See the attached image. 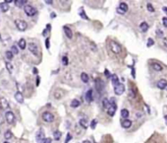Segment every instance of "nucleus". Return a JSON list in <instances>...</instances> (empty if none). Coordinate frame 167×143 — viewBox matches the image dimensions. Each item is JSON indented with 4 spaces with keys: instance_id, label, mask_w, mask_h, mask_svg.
Wrapping results in <instances>:
<instances>
[{
    "instance_id": "obj_1",
    "label": "nucleus",
    "mask_w": 167,
    "mask_h": 143,
    "mask_svg": "<svg viewBox=\"0 0 167 143\" xmlns=\"http://www.w3.org/2000/svg\"><path fill=\"white\" fill-rule=\"evenodd\" d=\"M109 48H110V49H111L112 52H114V53H116V54L120 53V52H121V50H122L121 45H120L119 43H117L116 42H114V41H111V42L109 43Z\"/></svg>"
},
{
    "instance_id": "obj_2",
    "label": "nucleus",
    "mask_w": 167,
    "mask_h": 143,
    "mask_svg": "<svg viewBox=\"0 0 167 143\" xmlns=\"http://www.w3.org/2000/svg\"><path fill=\"white\" fill-rule=\"evenodd\" d=\"M24 11L26 13V15L27 16H29V17H32V16H35L36 14V9L35 7H32V5H29V4H27L25 7H24Z\"/></svg>"
},
{
    "instance_id": "obj_3",
    "label": "nucleus",
    "mask_w": 167,
    "mask_h": 143,
    "mask_svg": "<svg viewBox=\"0 0 167 143\" xmlns=\"http://www.w3.org/2000/svg\"><path fill=\"white\" fill-rule=\"evenodd\" d=\"M15 25L18 28V30L22 31V32L26 31L27 28H28V24H27V22H25L24 20H19V19H17V20H15Z\"/></svg>"
},
{
    "instance_id": "obj_4",
    "label": "nucleus",
    "mask_w": 167,
    "mask_h": 143,
    "mask_svg": "<svg viewBox=\"0 0 167 143\" xmlns=\"http://www.w3.org/2000/svg\"><path fill=\"white\" fill-rule=\"evenodd\" d=\"M110 107L109 109L107 110V114L110 115V116H113L115 114V112H116V110H117V106H116V104H115V100L114 99H111L110 100Z\"/></svg>"
},
{
    "instance_id": "obj_5",
    "label": "nucleus",
    "mask_w": 167,
    "mask_h": 143,
    "mask_svg": "<svg viewBox=\"0 0 167 143\" xmlns=\"http://www.w3.org/2000/svg\"><path fill=\"white\" fill-rule=\"evenodd\" d=\"M29 50L33 55H36V56L39 55V48L35 43H29Z\"/></svg>"
},
{
    "instance_id": "obj_6",
    "label": "nucleus",
    "mask_w": 167,
    "mask_h": 143,
    "mask_svg": "<svg viewBox=\"0 0 167 143\" xmlns=\"http://www.w3.org/2000/svg\"><path fill=\"white\" fill-rule=\"evenodd\" d=\"M5 119L7 120V122L9 124H13L15 122V114L13 112L9 110V112H6L5 113Z\"/></svg>"
},
{
    "instance_id": "obj_7",
    "label": "nucleus",
    "mask_w": 167,
    "mask_h": 143,
    "mask_svg": "<svg viewBox=\"0 0 167 143\" xmlns=\"http://www.w3.org/2000/svg\"><path fill=\"white\" fill-rule=\"evenodd\" d=\"M42 119L45 122H52L53 120H54V115L49 112H44L42 114Z\"/></svg>"
},
{
    "instance_id": "obj_8",
    "label": "nucleus",
    "mask_w": 167,
    "mask_h": 143,
    "mask_svg": "<svg viewBox=\"0 0 167 143\" xmlns=\"http://www.w3.org/2000/svg\"><path fill=\"white\" fill-rule=\"evenodd\" d=\"M124 92H125V86H124V84L120 83V84H118V85H116V86L114 87V93H115L116 95H122Z\"/></svg>"
},
{
    "instance_id": "obj_9",
    "label": "nucleus",
    "mask_w": 167,
    "mask_h": 143,
    "mask_svg": "<svg viewBox=\"0 0 167 143\" xmlns=\"http://www.w3.org/2000/svg\"><path fill=\"white\" fill-rule=\"evenodd\" d=\"M45 135H44V132H43V130H38L37 131V133H36V142L37 143H43V141L45 140Z\"/></svg>"
},
{
    "instance_id": "obj_10",
    "label": "nucleus",
    "mask_w": 167,
    "mask_h": 143,
    "mask_svg": "<svg viewBox=\"0 0 167 143\" xmlns=\"http://www.w3.org/2000/svg\"><path fill=\"white\" fill-rule=\"evenodd\" d=\"M95 82V89L100 93V92L102 91V89H103V83H102L101 79H99V78H96Z\"/></svg>"
},
{
    "instance_id": "obj_11",
    "label": "nucleus",
    "mask_w": 167,
    "mask_h": 143,
    "mask_svg": "<svg viewBox=\"0 0 167 143\" xmlns=\"http://www.w3.org/2000/svg\"><path fill=\"white\" fill-rule=\"evenodd\" d=\"M53 96H54V98L56 100H60V99H62V97L64 96V92L61 89H56L54 91V93H53Z\"/></svg>"
},
{
    "instance_id": "obj_12",
    "label": "nucleus",
    "mask_w": 167,
    "mask_h": 143,
    "mask_svg": "<svg viewBox=\"0 0 167 143\" xmlns=\"http://www.w3.org/2000/svg\"><path fill=\"white\" fill-rule=\"evenodd\" d=\"M63 30H64V33H65V35H66L67 38H73V32H72V30H71L69 27H67V26H64Z\"/></svg>"
},
{
    "instance_id": "obj_13",
    "label": "nucleus",
    "mask_w": 167,
    "mask_h": 143,
    "mask_svg": "<svg viewBox=\"0 0 167 143\" xmlns=\"http://www.w3.org/2000/svg\"><path fill=\"white\" fill-rule=\"evenodd\" d=\"M121 125H122L123 128H126V129L130 128L132 126V120H130L129 119H124V120L121 121Z\"/></svg>"
},
{
    "instance_id": "obj_14",
    "label": "nucleus",
    "mask_w": 167,
    "mask_h": 143,
    "mask_svg": "<svg viewBox=\"0 0 167 143\" xmlns=\"http://www.w3.org/2000/svg\"><path fill=\"white\" fill-rule=\"evenodd\" d=\"M157 87L160 89V90H164L166 87H167V81L164 80V79H161L157 82Z\"/></svg>"
},
{
    "instance_id": "obj_15",
    "label": "nucleus",
    "mask_w": 167,
    "mask_h": 143,
    "mask_svg": "<svg viewBox=\"0 0 167 143\" xmlns=\"http://www.w3.org/2000/svg\"><path fill=\"white\" fill-rule=\"evenodd\" d=\"M92 100H93V96H92V90L91 89H90L88 92L86 93V101L88 102V103H90V102H92Z\"/></svg>"
},
{
    "instance_id": "obj_16",
    "label": "nucleus",
    "mask_w": 167,
    "mask_h": 143,
    "mask_svg": "<svg viewBox=\"0 0 167 143\" xmlns=\"http://www.w3.org/2000/svg\"><path fill=\"white\" fill-rule=\"evenodd\" d=\"M14 3L17 7L21 8V7H25V6L27 5L26 3H28V1H27V0H15Z\"/></svg>"
},
{
    "instance_id": "obj_17",
    "label": "nucleus",
    "mask_w": 167,
    "mask_h": 143,
    "mask_svg": "<svg viewBox=\"0 0 167 143\" xmlns=\"http://www.w3.org/2000/svg\"><path fill=\"white\" fill-rule=\"evenodd\" d=\"M119 10H121L124 14L125 13L128 11V5H127V3H125V2H120V4H119V8H118Z\"/></svg>"
},
{
    "instance_id": "obj_18",
    "label": "nucleus",
    "mask_w": 167,
    "mask_h": 143,
    "mask_svg": "<svg viewBox=\"0 0 167 143\" xmlns=\"http://www.w3.org/2000/svg\"><path fill=\"white\" fill-rule=\"evenodd\" d=\"M15 99H16V101H17L18 103H20V104L24 103V97H23V94H22L21 92H17V93L15 94Z\"/></svg>"
},
{
    "instance_id": "obj_19",
    "label": "nucleus",
    "mask_w": 167,
    "mask_h": 143,
    "mask_svg": "<svg viewBox=\"0 0 167 143\" xmlns=\"http://www.w3.org/2000/svg\"><path fill=\"white\" fill-rule=\"evenodd\" d=\"M111 82H112V84H113V86H116V85H118V84H120L119 83V77L116 75V74H112L111 75Z\"/></svg>"
},
{
    "instance_id": "obj_20",
    "label": "nucleus",
    "mask_w": 167,
    "mask_h": 143,
    "mask_svg": "<svg viewBox=\"0 0 167 143\" xmlns=\"http://www.w3.org/2000/svg\"><path fill=\"white\" fill-rule=\"evenodd\" d=\"M9 10V5L7 3H0V11L1 12H7Z\"/></svg>"
},
{
    "instance_id": "obj_21",
    "label": "nucleus",
    "mask_w": 167,
    "mask_h": 143,
    "mask_svg": "<svg viewBox=\"0 0 167 143\" xmlns=\"http://www.w3.org/2000/svg\"><path fill=\"white\" fill-rule=\"evenodd\" d=\"M129 110H127V109H123V110H121V116L123 119H128V118H129Z\"/></svg>"
},
{
    "instance_id": "obj_22",
    "label": "nucleus",
    "mask_w": 167,
    "mask_h": 143,
    "mask_svg": "<svg viewBox=\"0 0 167 143\" xmlns=\"http://www.w3.org/2000/svg\"><path fill=\"white\" fill-rule=\"evenodd\" d=\"M18 45H19V48L21 49H25L26 47H27V43L25 41V38H21V40L18 42Z\"/></svg>"
},
{
    "instance_id": "obj_23",
    "label": "nucleus",
    "mask_w": 167,
    "mask_h": 143,
    "mask_svg": "<svg viewBox=\"0 0 167 143\" xmlns=\"http://www.w3.org/2000/svg\"><path fill=\"white\" fill-rule=\"evenodd\" d=\"M151 68H152L153 70H155V71H161V70H162V66L160 65L159 63H156V62H154V63L151 64Z\"/></svg>"
},
{
    "instance_id": "obj_24",
    "label": "nucleus",
    "mask_w": 167,
    "mask_h": 143,
    "mask_svg": "<svg viewBox=\"0 0 167 143\" xmlns=\"http://www.w3.org/2000/svg\"><path fill=\"white\" fill-rule=\"evenodd\" d=\"M110 101L108 100V99H103V101H102V107H103V109H106V110H108L109 109V107H110Z\"/></svg>"
},
{
    "instance_id": "obj_25",
    "label": "nucleus",
    "mask_w": 167,
    "mask_h": 143,
    "mask_svg": "<svg viewBox=\"0 0 167 143\" xmlns=\"http://www.w3.org/2000/svg\"><path fill=\"white\" fill-rule=\"evenodd\" d=\"M140 29H141L143 32H146L149 30V24L146 22H143L141 23V25H140Z\"/></svg>"
},
{
    "instance_id": "obj_26",
    "label": "nucleus",
    "mask_w": 167,
    "mask_h": 143,
    "mask_svg": "<svg viewBox=\"0 0 167 143\" xmlns=\"http://www.w3.org/2000/svg\"><path fill=\"white\" fill-rule=\"evenodd\" d=\"M81 79H82V81H83L84 83H88L89 80H90V78H89V75H88V74L85 73V72H83V73L81 74Z\"/></svg>"
},
{
    "instance_id": "obj_27",
    "label": "nucleus",
    "mask_w": 167,
    "mask_h": 143,
    "mask_svg": "<svg viewBox=\"0 0 167 143\" xmlns=\"http://www.w3.org/2000/svg\"><path fill=\"white\" fill-rule=\"evenodd\" d=\"M61 136H62L61 131L56 130V131L53 132V137H54V139H55V140H59L60 138H61Z\"/></svg>"
},
{
    "instance_id": "obj_28",
    "label": "nucleus",
    "mask_w": 167,
    "mask_h": 143,
    "mask_svg": "<svg viewBox=\"0 0 167 143\" xmlns=\"http://www.w3.org/2000/svg\"><path fill=\"white\" fill-rule=\"evenodd\" d=\"M80 105H81V103H80V101H78L77 99L72 100V102H71V107L72 108H78Z\"/></svg>"
},
{
    "instance_id": "obj_29",
    "label": "nucleus",
    "mask_w": 167,
    "mask_h": 143,
    "mask_svg": "<svg viewBox=\"0 0 167 143\" xmlns=\"http://www.w3.org/2000/svg\"><path fill=\"white\" fill-rule=\"evenodd\" d=\"M0 104H1V106H2V108H8L9 107V104H8V101L6 100V99H4V98H1V100H0Z\"/></svg>"
},
{
    "instance_id": "obj_30",
    "label": "nucleus",
    "mask_w": 167,
    "mask_h": 143,
    "mask_svg": "<svg viewBox=\"0 0 167 143\" xmlns=\"http://www.w3.org/2000/svg\"><path fill=\"white\" fill-rule=\"evenodd\" d=\"M80 125H81L83 128H88V121L85 119H80Z\"/></svg>"
},
{
    "instance_id": "obj_31",
    "label": "nucleus",
    "mask_w": 167,
    "mask_h": 143,
    "mask_svg": "<svg viewBox=\"0 0 167 143\" xmlns=\"http://www.w3.org/2000/svg\"><path fill=\"white\" fill-rule=\"evenodd\" d=\"M4 137H5V139L9 140V139H11V138L13 137V133H12L10 130H7V131L4 133Z\"/></svg>"
},
{
    "instance_id": "obj_32",
    "label": "nucleus",
    "mask_w": 167,
    "mask_h": 143,
    "mask_svg": "<svg viewBox=\"0 0 167 143\" xmlns=\"http://www.w3.org/2000/svg\"><path fill=\"white\" fill-rule=\"evenodd\" d=\"M5 55H6V57H7L9 60H12L13 59V56H14V53H13L11 50H7L5 52Z\"/></svg>"
},
{
    "instance_id": "obj_33",
    "label": "nucleus",
    "mask_w": 167,
    "mask_h": 143,
    "mask_svg": "<svg viewBox=\"0 0 167 143\" xmlns=\"http://www.w3.org/2000/svg\"><path fill=\"white\" fill-rule=\"evenodd\" d=\"M79 15H80V16H81V17H82L83 19H85V20H89V18H88V16H86V15L85 14V11H84L83 9H82L81 11H80V12H79Z\"/></svg>"
},
{
    "instance_id": "obj_34",
    "label": "nucleus",
    "mask_w": 167,
    "mask_h": 143,
    "mask_svg": "<svg viewBox=\"0 0 167 143\" xmlns=\"http://www.w3.org/2000/svg\"><path fill=\"white\" fill-rule=\"evenodd\" d=\"M153 44H154V41H153V38H149V40H148V43H146V47H148V48H150V47H152Z\"/></svg>"
},
{
    "instance_id": "obj_35",
    "label": "nucleus",
    "mask_w": 167,
    "mask_h": 143,
    "mask_svg": "<svg viewBox=\"0 0 167 143\" xmlns=\"http://www.w3.org/2000/svg\"><path fill=\"white\" fill-rule=\"evenodd\" d=\"M96 125H97V120H96V119H92L91 122H90V127H91V129H95Z\"/></svg>"
},
{
    "instance_id": "obj_36",
    "label": "nucleus",
    "mask_w": 167,
    "mask_h": 143,
    "mask_svg": "<svg viewBox=\"0 0 167 143\" xmlns=\"http://www.w3.org/2000/svg\"><path fill=\"white\" fill-rule=\"evenodd\" d=\"M129 98L130 99L135 98V90H134V89H130L129 90Z\"/></svg>"
},
{
    "instance_id": "obj_37",
    "label": "nucleus",
    "mask_w": 167,
    "mask_h": 143,
    "mask_svg": "<svg viewBox=\"0 0 167 143\" xmlns=\"http://www.w3.org/2000/svg\"><path fill=\"white\" fill-rule=\"evenodd\" d=\"M5 64H6V68H7V69H8V71L11 73L12 71H13V65H12V64H11L10 62H6Z\"/></svg>"
},
{
    "instance_id": "obj_38",
    "label": "nucleus",
    "mask_w": 167,
    "mask_h": 143,
    "mask_svg": "<svg viewBox=\"0 0 167 143\" xmlns=\"http://www.w3.org/2000/svg\"><path fill=\"white\" fill-rule=\"evenodd\" d=\"M11 51H12V52L14 53V54H18V53H19V50H18V48H17L16 45H12V47H11Z\"/></svg>"
},
{
    "instance_id": "obj_39",
    "label": "nucleus",
    "mask_w": 167,
    "mask_h": 143,
    "mask_svg": "<svg viewBox=\"0 0 167 143\" xmlns=\"http://www.w3.org/2000/svg\"><path fill=\"white\" fill-rule=\"evenodd\" d=\"M146 8H148V10H149V12H151V13L154 12V8H153V6H152L150 3H148V4H146Z\"/></svg>"
},
{
    "instance_id": "obj_40",
    "label": "nucleus",
    "mask_w": 167,
    "mask_h": 143,
    "mask_svg": "<svg viewBox=\"0 0 167 143\" xmlns=\"http://www.w3.org/2000/svg\"><path fill=\"white\" fill-rule=\"evenodd\" d=\"M156 36L159 37V38H163V32L160 29H157L156 30Z\"/></svg>"
},
{
    "instance_id": "obj_41",
    "label": "nucleus",
    "mask_w": 167,
    "mask_h": 143,
    "mask_svg": "<svg viewBox=\"0 0 167 143\" xmlns=\"http://www.w3.org/2000/svg\"><path fill=\"white\" fill-rule=\"evenodd\" d=\"M62 63L64 65H68V57L67 56H63L62 57Z\"/></svg>"
},
{
    "instance_id": "obj_42",
    "label": "nucleus",
    "mask_w": 167,
    "mask_h": 143,
    "mask_svg": "<svg viewBox=\"0 0 167 143\" xmlns=\"http://www.w3.org/2000/svg\"><path fill=\"white\" fill-rule=\"evenodd\" d=\"M45 47H46V48L47 49H49V48H50V43H49V38H47L45 40Z\"/></svg>"
},
{
    "instance_id": "obj_43",
    "label": "nucleus",
    "mask_w": 167,
    "mask_h": 143,
    "mask_svg": "<svg viewBox=\"0 0 167 143\" xmlns=\"http://www.w3.org/2000/svg\"><path fill=\"white\" fill-rule=\"evenodd\" d=\"M162 24L165 28H167V17H164L162 18Z\"/></svg>"
},
{
    "instance_id": "obj_44",
    "label": "nucleus",
    "mask_w": 167,
    "mask_h": 143,
    "mask_svg": "<svg viewBox=\"0 0 167 143\" xmlns=\"http://www.w3.org/2000/svg\"><path fill=\"white\" fill-rule=\"evenodd\" d=\"M72 137H71V134L70 133H68L67 134V138H66V141H65V143H68L69 141H70V139H71Z\"/></svg>"
},
{
    "instance_id": "obj_45",
    "label": "nucleus",
    "mask_w": 167,
    "mask_h": 143,
    "mask_svg": "<svg viewBox=\"0 0 167 143\" xmlns=\"http://www.w3.org/2000/svg\"><path fill=\"white\" fill-rule=\"evenodd\" d=\"M104 72H105V76L107 77V78L111 77V76H110V74H109V72H108V70H107V69H105V71H104Z\"/></svg>"
},
{
    "instance_id": "obj_46",
    "label": "nucleus",
    "mask_w": 167,
    "mask_h": 143,
    "mask_svg": "<svg viewBox=\"0 0 167 143\" xmlns=\"http://www.w3.org/2000/svg\"><path fill=\"white\" fill-rule=\"evenodd\" d=\"M43 143H51V138H45Z\"/></svg>"
},
{
    "instance_id": "obj_47",
    "label": "nucleus",
    "mask_w": 167,
    "mask_h": 143,
    "mask_svg": "<svg viewBox=\"0 0 167 143\" xmlns=\"http://www.w3.org/2000/svg\"><path fill=\"white\" fill-rule=\"evenodd\" d=\"M132 76H133V78L136 77V72H135V69L134 68H132Z\"/></svg>"
},
{
    "instance_id": "obj_48",
    "label": "nucleus",
    "mask_w": 167,
    "mask_h": 143,
    "mask_svg": "<svg viewBox=\"0 0 167 143\" xmlns=\"http://www.w3.org/2000/svg\"><path fill=\"white\" fill-rule=\"evenodd\" d=\"M39 80H41V78H39V76H36V86L39 85Z\"/></svg>"
},
{
    "instance_id": "obj_49",
    "label": "nucleus",
    "mask_w": 167,
    "mask_h": 143,
    "mask_svg": "<svg viewBox=\"0 0 167 143\" xmlns=\"http://www.w3.org/2000/svg\"><path fill=\"white\" fill-rule=\"evenodd\" d=\"M45 3L50 5V4H52V3H53V1H51V0H45Z\"/></svg>"
},
{
    "instance_id": "obj_50",
    "label": "nucleus",
    "mask_w": 167,
    "mask_h": 143,
    "mask_svg": "<svg viewBox=\"0 0 167 143\" xmlns=\"http://www.w3.org/2000/svg\"><path fill=\"white\" fill-rule=\"evenodd\" d=\"M32 72H33V74H37V72H38V70H37L36 68H33V69H32Z\"/></svg>"
},
{
    "instance_id": "obj_51",
    "label": "nucleus",
    "mask_w": 167,
    "mask_h": 143,
    "mask_svg": "<svg viewBox=\"0 0 167 143\" xmlns=\"http://www.w3.org/2000/svg\"><path fill=\"white\" fill-rule=\"evenodd\" d=\"M3 122V118H2V115H1V114H0V124Z\"/></svg>"
},
{
    "instance_id": "obj_52",
    "label": "nucleus",
    "mask_w": 167,
    "mask_h": 143,
    "mask_svg": "<svg viewBox=\"0 0 167 143\" xmlns=\"http://www.w3.org/2000/svg\"><path fill=\"white\" fill-rule=\"evenodd\" d=\"M164 119H165V123H166V125H167V115L164 116Z\"/></svg>"
},
{
    "instance_id": "obj_53",
    "label": "nucleus",
    "mask_w": 167,
    "mask_h": 143,
    "mask_svg": "<svg viewBox=\"0 0 167 143\" xmlns=\"http://www.w3.org/2000/svg\"><path fill=\"white\" fill-rule=\"evenodd\" d=\"M83 143H91V142H90V140H85V141H84Z\"/></svg>"
},
{
    "instance_id": "obj_54",
    "label": "nucleus",
    "mask_w": 167,
    "mask_h": 143,
    "mask_svg": "<svg viewBox=\"0 0 167 143\" xmlns=\"http://www.w3.org/2000/svg\"><path fill=\"white\" fill-rule=\"evenodd\" d=\"M11 2H12L11 0H6V1H5V3H7V4H8V3H11Z\"/></svg>"
},
{
    "instance_id": "obj_55",
    "label": "nucleus",
    "mask_w": 167,
    "mask_h": 143,
    "mask_svg": "<svg viewBox=\"0 0 167 143\" xmlns=\"http://www.w3.org/2000/svg\"><path fill=\"white\" fill-rule=\"evenodd\" d=\"M163 11H164L165 13H167V7H163Z\"/></svg>"
},
{
    "instance_id": "obj_56",
    "label": "nucleus",
    "mask_w": 167,
    "mask_h": 143,
    "mask_svg": "<svg viewBox=\"0 0 167 143\" xmlns=\"http://www.w3.org/2000/svg\"><path fill=\"white\" fill-rule=\"evenodd\" d=\"M55 16H56V15L54 14V13H52V14H51V18H54Z\"/></svg>"
},
{
    "instance_id": "obj_57",
    "label": "nucleus",
    "mask_w": 167,
    "mask_h": 143,
    "mask_svg": "<svg viewBox=\"0 0 167 143\" xmlns=\"http://www.w3.org/2000/svg\"><path fill=\"white\" fill-rule=\"evenodd\" d=\"M164 44L167 45V40H166V38H164Z\"/></svg>"
},
{
    "instance_id": "obj_58",
    "label": "nucleus",
    "mask_w": 167,
    "mask_h": 143,
    "mask_svg": "<svg viewBox=\"0 0 167 143\" xmlns=\"http://www.w3.org/2000/svg\"><path fill=\"white\" fill-rule=\"evenodd\" d=\"M1 109H3V108H2V106H1V104H0V110H1Z\"/></svg>"
},
{
    "instance_id": "obj_59",
    "label": "nucleus",
    "mask_w": 167,
    "mask_h": 143,
    "mask_svg": "<svg viewBox=\"0 0 167 143\" xmlns=\"http://www.w3.org/2000/svg\"><path fill=\"white\" fill-rule=\"evenodd\" d=\"M3 143H8V142H3Z\"/></svg>"
},
{
    "instance_id": "obj_60",
    "label": "nucleus",
    "mask_w": 167,
    "mask_h": 143,
    "mask_svg": "<svg viewBox=\"0 0 167 143\" xmlns=\"http://www.w3.org/2000/svg\"><path fill=\"white\" fill-rule=\"evenodd\" d=\"M95 143H96V142H95Z\"/></svg>"
}]
</instances>
